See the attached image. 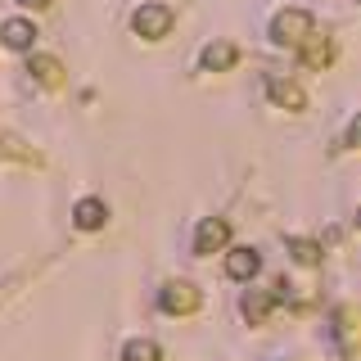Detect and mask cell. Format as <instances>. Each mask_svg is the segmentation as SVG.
I'll return each mask as SVG.
<instances>
[{
    "label": "cell",
    "instance_id": "cell-1",
    "mask_svg": "<svg viewBox=\"0 0 361 361\" xmlns=\"http://www.w3.org/2000/svg\"><path fill=\"white\" fill-rule=\"evenodd\" d=\"M312 37V14L307 9H280L271 23V41L276 45H302Z\"/></svg>",
    "mask_w": 361,
    "mask_h": 361
},
{
    "label": "cell",
    "instance_id": "cell-2",
    "mask_svg": "<svg viewBox=\"0 0 361 361\" xmlns=\"http://www.w3.org/2000/svg\"><path fill=\"white\" fill-rule=\"evenodd\" d=\"M131 27L140 32L145 41H163L167 32H172V9L167 5H140L135 18H131Z\"/></svg>",
    "mask_w": 361,
    "mask_h": 361
},
{
    "label": "cell",
    "instance_id": "cell-3",
    "mask_svg": "<svg viewBox=\"0 0 361 361\" xmlns=\"http://www.w3.org/2000/svg\"><path fill=\"white\" fill-rule=\"evenodd\" d=\"M158 307H163L167 316H190L199 307V289L190 285V280H172V285L158 293Z\"/></svg>",
    "mask_w": 361,
    "mask_h": 361
},
{
    "label": "cell",
    "instance_id": "cell-4",
    "mask_svg": "<svg viewBox=\"0 0 361 361\" xmlns=\"http://www.w3.org/2000/svg\"><path fill=\"white\" fill-rule=\"evenodd\" d=\"M226 240H231V221H226V217H203L199 231H195V253L212 257L217 248H226Z\"/></svg>",
    "mask_w": 361,
    "mask_h": 361
},
{
    "label": "cell",
    "instance_id": "cell-5",
    "mask_svg": "<svg viewBox=\"0 0 361 361\" xmlns=\"http://www.w3.org/2000/svg\"><path fill=\"white\" fill-rule=\"evenodd\" d=\"M267 90L276 99V109H289V113H302L307 109V95H302L298 82H285V77H267Z\"/></svg>",
    "mask_w": 361,
    "mask_h": 361
},
{
    "label": "cell",
    "instance_id": "cell-6",
    "mask_svg": "<svg viewBox=\"0 0 361 361\" xmlns=\"http://www.w3.org/2000/svg\"><path fill=\"white\" fill-rule=\"evenodd\" d=\"M257 271H262L257 248H231V253H226V276L231 280H253Z\"/></svg>",
    "mask_w": 361,
    "mask_h": 361
},
{
    "label": "cell",
    "instance_id": "cell-7",
    "mask_svg": "<svg viewBox=\"0 0 361 361\" xmlns=\"http://www.w3.org/2000/svg\"><path fill=\"white\" fill-rule=\"evenodd\" d=\"M27 73H32V82H41V86H63V63L54 59V54H32V63H27Z\"/></svg>",
    "mask_w": 361,
    "mask_h": 361
},
{
    "label": "cell",
    "instance_id": "cell-8",
    "mask_svg": "<svg viewBox=\"0 0 361 361\" xmlns=\"http://www.w3.org/2000/svg\"><path fill=\"white\" fill-rule=\"evenodd\" d=\"M0 41H5L9 50H32V41H37V27H32L27 18H9V23H0Z\"/></svg>",
    "mask_w": 361,
    "mask_h": 361
},
{
    "label": "cell",
    "instance_id": "cell-9",
    "mask_svg": "<svg viewBox=\"0 0 361 361\" xmlns=\"http://www.w3.org/2000/svg\"><path fill=\"white\" fill-rule=\"evenodd\" d=\"M302 63H307V68H330L334 63V41L312 32V37L302 41Z\"/></svg>",
    "mask_w": 361,
    "mask_h": 361
},
{
    "label": "cell",
    "instance_id": "cell-10",
    "mask_svg": "<svg viewBox=\"0 0 361 361\" xmlns=\"http://www.w3.org/2000/svg\"><path fill=\"white\" fill-rule=\"evenodd\" d=\"M203 73H226V68L235 63V45L231 41H212V45H203Z\"/></svg>",
    "mask_w": 361,
    "mask_h": 361
},
{
    "label": "cell",
    "instance_id": "cell-11",
    "mask_svg": "<svg viewBox=\"0 0 361 361\" xmlns=\"http://www.w3.org/2000/svg\"><path fill=\"white\" fill-rule=\"evenodd\" d=\"M73 221L82 226V231H99V226L109 221V208H104L99 199H82V203L73 208Z\"/></svg>",
    "mask_w": 361,
    "mask_h": 361
},
{
    "label": "cell",
    "instance_id": "cell-12",
    "mask_svg": "<svg viewBox=\"0 0 361 361\" xmlns=\"http://www.w3.org/2000/svg\"><path fill=\"white\" fill-rule=\"evenodd\" d=\"M271 302H276V293H262V289H248L244 293V302H240V312L248 316L253 325H262L267 316H271Z\"/></svg>",
    "mask_w": 361,
    "mask_h": 361
},
{
    "label": "cell",
    "instance_id": "cell-13",
    "mask_svg": "<svg viewBox=\"0 0 361 361\" xmlns=\"http://www.w3.org/2000/svg\"><path fill=\"white\" fill-rule=\"evenodd\" d=\"M122 361H163V353H158L154 338H131V343L122 348Z\"/></svg>",
    "mask_w": 361,
    "mask_h": 361
},
{
    "label": "cell",
    "instance_id": "cell-14",
    "mask_svg": "<svg viewBox=\"0 0 361 361\" xmlns=\"http://www.w3.org/2000/svg\"><path fill=\"white\" fill-rule=\"evenodd\" d=\"M0 158H23V163H32V167L41 163V154H37V149H27L18 135H0Z\"/></svg>",
    "mask_w": 361,
    "mask_h": 361
},
{
    "label": "cell",
    "instance_id": "cell-15",
    "mask_svg": "<svg viewBox=\"0 0 361 361\" xmlns=\"http://www.w3.org/2000/svg\"><path fill=\"white\" fill-rule=\"evenodd\" d=\"M334 334H338L343 357H353V307H338V312H334Z\"/></svg>",
    "mask_w": 361,
    "mask_h": 361
},
{
    "label": "cell",
    "instance_id": "cell-16",
    "mask_svg": "<svg viewBox=\"0 0 361 361\" xmlns=\"http://www.w3.org/2000/svg\"><path fill=\"white\" fill-rule=\"evenodd\" d=\"M289 257L298 267H316L321 262V244H312V240H289Z\"/></svg>",
    "mask_w": 361,
    "mask_h": 361
},
{
    "label": "cell",
    "instance_id": "cell-17",
    "mask_svg": "<svg viewBox=\"0 0 361 361\" xmlns=\"http://www.w3.org/2000/svg\"><path fill=\"white\" fill-rule=\"evenodd\" d=\"M357 135H361V122L353 118L348 122V135H343V149H357Z\"/></svg>",
    "mask_w": 361,
    "mask_h": 361
},
{
    "label": "cell",
    "instance_id": "cell-18",
    "mask_svg": "<svg viewBox=\"0 0 361 361\" xmlns=\"http://www.w3.org/2000/svg\"><path fill=\"white\" fill-rule=\"evenodd\" d=\"M23 9H41V5H50V0H18Z\"/></svg>",
    "mask_w": 361,
    "mask_h": 361
}]
</instances>
